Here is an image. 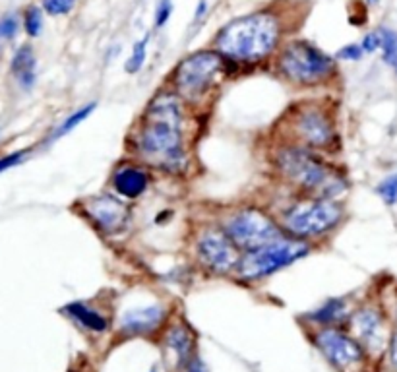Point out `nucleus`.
I'll return each instance as SVG.
<instances>
[{
  "mask_svg": "<svg viewBox=\"0 0 397 372\" xmlns=\"http://www.w3.org/2000/svg\"><path fill=\"white\" fill-rule=\"evenodd\" d=\"M19 29V19L14 14H8L0 19V39L4 41H12L14 37L18 35Z\"/></svg>",
  "mask_w": 397,
  "mask_h": 372,
  "instance_id": "29",
  "label": "nucleus"
},
{
  "mask_svg": "<svg viewBox=\"0 0 397 372\" xmlns=\"http://www.w3.org/2000/svg\"><path fill=\"white\" fill-rule=\"evenodd\" d=\"M287 26L279 12L254 10L227 22L211 41V47L225 58L231 70H254L271 66L283 43Z\"/></svg>",
  "mask_w": 397,
  "mask_h": 372,
  "instance_id": "2",
  "label": "nucleus"
},
{
  "mask_svg": "<svg viewBox=\"0 0 397 372\" xmlns=\"http://www.w3.org/2000/svg\"><path fill=\"white\" fill-rule=\"evenodd\" d=\"M27 155H29V149H18V152H12L8 155H2L0 157V175L24 163L27 159Z\"/></svg>",
  "mask_w": 397,
  "mask_h": 372,
  "instance_id": "28",
  "label": "nucleus"
},
{
  "mask_svg": "<svg viewBox=\"0 0 397 372\" xmlns=\"http://www.w3.org/2000/svg\"><path fill=\"white\" fill-rule=\"evenodd\" d=\"M368 4H376V2H380V0H366Z\"/></svg>",
  "mask_w": 397,
  "mask_h": 372,
  "instance_id": "34",
  "label": "nucleus"
},
{
  "mask_svg": "<svg viewBox=\"0 0 397 372\" xmlns=\"http://www.w3.org/2000/svg\"><path fill=\"white\" fill-rule=\"evenodd\" d=\"M347 324L351 327L353 336L361 341L371 357H378L384 351H388L389 337L394 330H389L388 314L380 305L371 300L362 302L353 310Z\"/></svg>",
  "mask_w": 397,
  "mask_h": 372,
  "instance_id": "13",
  "label": "nucleus"
},
{
  "mask_svg": "<svg viewBox=\"0 0 397 372\" xmlns=\"http://www.w3.org/2000/svg\"><path fill=\"white\" fill-rule=\"evenodd\" d=\"M63 314L90 334H105L111 326L108 318L86 300H72V302L64 305Z\"/></svg>",
  "mask_w": 397,
  "mask_h": 372,
  "instance_id": "18",
  "label": "nucleus"
},
{
  "mask_svg": "<svg viewBox=\"0 0 397 372\" xmlns=\"http://www.w3.org/2000/svg\"><path fill=\"white\" fill-rule=\"evenodd\" d=\"M169 316H171V310L163 302L128 309L120 316L118 332L128 337L152 336L155 332H159L161 327H165V324L169 322Z\"/></svg>",
  "mask_w": 397,
  "mask_h": 372,
  "instance_id": "15",
  "label": "nucleus"
},
{
  "mask_svg": "<svg viewBox=\"0 0 397 372\" xmlns=\"http://www.w3.org/2000/svg\"><path fill=\"white\" fill-rule=\"evenodd\" d=\"M154 182V171L136 159H120L108 175V188L118 198L136 202L144 198Z\"/></svg>",
  "mask_w": 397,
  "mask_h": 372,
  "instance_id": "14",
  "label": "nucleus"
},
{
  "mask_svg": "<svg viewBox=\"0 0 397 372\" xmlns=\"http://www.w3.org/2000/svg\"><path fill=\"white\" fill-rule=\"evenodd\" d=\"M382 33V60L397 76V31L391 28H380Z\"/></svg>",
  "mask_w": 397,
  "mask_h": 372,
  "instance_id": "21",
  "label": "nucleus"
},
{
  "mask_svg": "<svg viewBox=\"0 0 397 372\" xmlns=\"http://www.w3.org/2000/svg\"><path fill=\"white\" fill-rule=\"evenodd\" d=\"M10 72L24 91L33 90L37 82V58L31 45H22L10 60Z\"/></svg>",
  "mask_w": 397,
  "mask_h": 372,
  "instance_id": "19",
  "label": "nucleus"
},
{
  "mask_svg": "<svg viewBox=\"0 0 397 372\" xmlns=\"http://www.w3.org/2000/svg\"><path fill=\"white\" fill-rule=\"evenodd\" d=\"M396 322H397V295H396Z\"/></svg>",
  "mask_w": 397,
  "mask_h": 372,
  "instance_id": "35",
  "label": "nucleus"
},
{
  "mask_svg": "<svg viewBox=\"0 0 397 372\" xmlns=\"http://www.w3.org/2000/svg\"><path fill=\"white\" fill-rule=\"evenodd\" d=\"M206 14H208V0H198L196 10H194V24L202 22V19L206 18Z\"/></svg>",
  "mask_w": 397,
  "mask_h": 372,
  "instance_id": "32",
  "label": "nucleus"
},
{
  "mask_svg": "<svg viewBox=\"0 0 397 372\" xmlns=\"http://www.w3.org/2000/svg\"><path fill=\"white\" fill-rule=\"evenodd\" d=\"M361 47L362 51H364V55H374V53H378L380 49H382V33H380V29H376V31H368L366 35L362 37Z\"/></svg>",
  "mask_w": 397,
  "mask_h": 372,
  "instance_id": "30",
  "label": "nucleus"
},
{
  "mask_svg": "<svg viewBox=\"0 0 397 372\" xmlns=\"http://www.w3.org/2000/svg\"><path fill=\"white\" fill-rule=\"evenodd\" d=\"M172 0H159L157 2V6H155V12H154V26L157 29L165 28L167 24H169V19L172 16Z\"/></svg>",
  "mask_w": 397,
  "mask_h": 372,
  "instance_id": "26",
  "label": "nucleus"
},
{
  "mask_svg": "<svg viewBox=\"0 0 397 372\" xmlns=\"http://www.w3.org/2000/svg\"><path fill=\"white\" fill-rule=\"evenodd\" d=\"M268 157L277 181L297 196L341 198L351 186L347 169L334 161V157L302 145L275 140Z\"/></svg>",
  "mask_w": 397,
  "mask_h": 372,
  "instance_id": "3",
  "label": "nucleus"
},
{
  "mask_svg": "<svg viewBox=\"0 0 397 372\" xmlns=\"http://www.w3.org/2000/svg\"><path fill=\"white\" fill-rule=\"evenodd\" d=\"M186 372H206V369H204V364H202L200 359H194V361L190 363L188 369H186Z\"/></svg>",
  "mask_w": 397,
  "mask_h": 372,
  "instance_id": "33",
  "label": "nucleus"
},
{
  "mask_svg": "<svg viewBox=\"0 0 397 372\" xmlns=\"http://www.w3.org/2000/svg\"><path fill=\"white\" fill-rule=\"evenodd\" d=\"M41 6L49 16H68L76 6V0H41Z\"/></svg>",
  "mask_w": 397,
  "mask_h": 372,
  "instance_id": "25",
  "label": "nucleus"
},
{
  "mask_svg": "<svg viewBox=\"0 0 397 372\" xmlns=\"http://www.w3.org/2000/svg\"><path fill=\"white\" fill-rule=\"evenodd\" d=\"M271 68L281 82L300 91L325 90L341 80L337 58L327 55L316 43L298 37L283 43Z\"/></svg>",
  "mask_w": 397,
  "mask_h": 372,
  "instance_id": "6",
  "label": "nucleus"
},
{
  "mask_svg": "<svg viewBox=\"0 0 397 372\" xmlns=\"http://www.w3.org/2000/svg\"><path fill=\"white\" fill-rule=\"evenodd\" d=\"M165 345L175 355L179 369H188L190 363L196 359V336L182 322H175L165 327Z\"/></svg>",
  "mask_w": 397,
  "mask_h": 372,
  "instance_id": "16",
  "label": "nucleus"
},
{
  "mask_svg": "<svg viewBox=\"0 0 397 372\" xmlns=\"http://www.w3.org/2000/svg\"><path fill=\"white\" fill-rule=\"evenodd\" d=\"M147 43H149V35H145L142 37L140 41H136L134 47H132V53H130L127 64H124L127 74L142 72L145 60H147Z\"/></svg>",
  "mask_w": 397,
  "mask_h": 372,
  "instance_id": "22",
  "label": "nucleus"
},
{
  "mask_svg": "<svg viewBox=\"0 0 397 372\" xmlns=\"http://www.w3.org/2000/svg\"><path fill=\"white\" fill-rule=\"evenodd\" d=\"M275 138L334 157L341 152L337 101L332 97L295 101L277 120Z\"/></svg>",
  "mask_w": 397,
  "mask_h": 372,
  "instance_id": "4",
  "label": "nucleus"
},
{
  "mask_svg": "<svg viewBox=\"0 0 397 372\" xmlns=\"http://www.w3.org/2000/svg\"><path fill=\"white\" fill-rule=\"evenodd\" d=\"M192 258L202 272L213 277H235L241 262V248L229 238L216 219L200 221L190 238Z\"/></svg>",
  "mask_w": 397,
  "mask_h": 372,
  "instance_id": "10",
  "label": "nucleus"
},
{
  "mask_svg": "<svg viewBox=\"0 0 397 372\" xmlns=\"http://www.w3.org/2000/svg\"><path fill=\"white\" fill-rule=\"evenodd\" d=\"M362 56H364V51H362L361 43L343 45L335 53V58H337V60H343V63H359Z\"/></svg>",
  "mask_w": 397,
  "mask_h": 372,
  "instance_id": "27",
  "label": "nucleus"
},
{
  "mask_svg": "<svg viewBox=\"0 0 397 372\" xmlns=\"http://www.w3.org/2000/svg\"><path fill=\"white\" fill-rule=\"evenodd\" d=\"M314 248H318V246L283 235L268 243V245L260 246V248L243 252L233 280L244 283V285L262 283L273 277L275 273L291 268L293 264L308 258Z\"/></svg>",
  "mask_w": 397,
  "mask_h": 372,
  "instance_id": "8",
  "label": "nucleus"
},
{
  "mask_svg": "<svg viewBox=\"0 0 397 372\" xmlns=\"http://www.w3.org/2000/svg\"><path fill=\"white\" fill-rule=\"evenodd\" d=\"M216 221L229 235V238L241 248V252L260 248L285 235L277 223L275 213H271L270 209L258 204L227 206L217 213Z\"/></svg>",
  "mask_w": 397,
  "mask_h": 372,
  "instance_id": "9",
  "label": "nucleus"
},
{
  "mask_svg": "<svg viewBox=\"0 0 397 372\" xmlns=\"http://www.w3.org/2000/svg\"><path fill=\"white\" fill-rule=\"evenodd\" d=\"M95 109H97V103L93 101V103H86L83 107L70 113V115L63 120V124H58V127L54 128L53 134H51V140H58V138L70 134L72 130H76V128L80 127L83 120H88V118L91 117V113Z\"/></svg>",
  "mask_w": 397,
  "mask_h": 372,
  "instance_id": "20",
  "label": "nucleus"
},
{
  "mask_svg": "<svg viewBox=\"0 0 397 372\" xmlns=\"http://www.w3.org/2000/svg\"><path fill=\"white\" fill-rule=\"evenodd\" d=\"M351 305L347 297H330L325 299L318 309L310 310L305 314V320L312 327H330L345 326L351 316Z\"/></svg>",
  "mask_w": 397,
  "mask_h": 372,
  "instance_id": "17",
  "label": "nucleus"
},
{
  "mask_svg": "<svg viewBox=\"0 0 397 372\" xmlns=\"http://www.w3.org/2000/svg\"><path fill=\"white\" fill-rule=\"evenodd\" d=\"M388 355L391 364L397 369V330L391 332V337H389V345H388Z\"/></svg>",
  "mask_w": 397,
  "mask_h": 372,
  "instance_id": "31",
  "label": "nucleus"
},
{
  "mask_svg": "<svg viewBox=\"0 0 397 372\" xmlns=\"http://www.w3.org/2000/svg\"><path fill=\"white\" fill-rule=\"evenodd\" d=\"M231 72L229 63L213 47L200 49L175 64L165 86H169L192 113L200 115L211 107Z\"/></svg>",
  "mask_w": 397,
  "mask_h": 372,
  "instance_id": "5",
  "label": "nucleus"
},
{
  "mask_svg": "<svg viewBox=\"0 0 397 372\" xmlns=\"http://www.w3.org/2000/svg\"><path fill=\"white\" fill-rule=\"evenodd\" d=\"M192 115L196 113L169 86H161L128 132V155L152 171L184 177L192 165Z\"/></svg>",
  "mask_w": 397,
  "mask_h": 372,
  "instance_id": "1",
  "label": "nucleus"
},
{
  "mask_svg": "<svg viewBox=\"0 0 397 372\" xmlns=\"http://www.w3.org/2000/svg\"><path fill=\"white\" fill-rule=\"evenodd\" d=\"M376 194L380 196V200L384 202L388 208L397 206V172H391L388 177H384L382 181L376 184Z\"/></svg>",
  "mask_w": 397,
  "mask_h": 372,
  "instance_id": "23",
  "label": "nucleus"
},
{
  "mask_svg": "<svg viewBox=\"0 0 397 372\" xmlns=\"http://www.w3.org/2000/svg\"><path fill=\"white\" fill-rule=\"evenodd\" d=\"M312 343L337 372H364L371 361L361 341L341 326L314 327Z\"/></svg>",
  "mask_w": 397,
  "mask_h": 372,
  "instance_id": "11",
  "label": "nucleus"
},
{
  "mask_svg": "<svg viewBox=\"0 0 397 372\" xmlns=\"http://www.w3.org/2000/svg\"><path fill=\"white\" fill-rule=\"evenodd\" d=\"M83 219L105 238L122 236L132 223V208L113 192H99L78 202Z\"/></svg>",
  "mask_w": 397,
  "mask_h": 372,
  "instance_id": "12",
  "label": "nucleus"
},
{
  "mask_svg": "<svg viewBox=\"0 0 397 372\" xmlns=\"http://www.w3.org/2000/svg\"><path fill=\"white\" fill-rule=\"evenodd\" d=\"M24 29L31 39L41 35V31H43V10L37 8V6H29L24 12Z\"/></svg>",
  "mask_w": 397,
  "mask_h": 372,
  "instance_id": "24",
  "label": "nucleus"
},
{
  "mask_svg": "<svg viewBox=\"0 0 397 372\" xmlns=\"http://www.w3.org/2000/svg\"><path fill=\"white\" fill-rule=\"evenodd\" d=\"M281 231L287 236L318 246L339 231L349 211L339 198L297 196L275 213Z\"/></svg>",
  "mask_w": 397,
  "mask_h": 372,
  "instance_id": "7",
  "label": "nucleus"
}]
</instances>
